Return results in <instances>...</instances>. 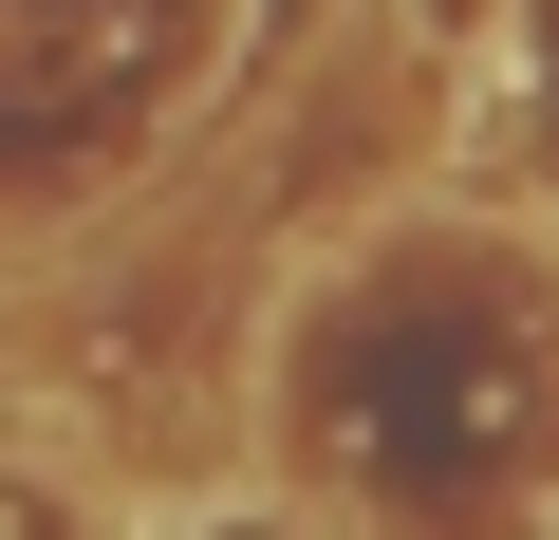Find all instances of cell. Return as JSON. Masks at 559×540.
<instances>
[{"label":"cell","mask_w":559,"mask_h":540,"mask_svg":"<svg viewBox=\"0 0 559 540\" xmlns=\"http://www.w3.org/2000/svg\"><path fill=\"white\" fill-rule=\"evenodd\" d=\"M280 466L355 540L559 521V261L503 224H392L280 336Z\"/></svg>","instance_id":"obj_1"},{"label":"cell","mask_w":559,"mask_h":540,"mask_svg":"<svg viewBox=\"0 0 559 540\" xmlns=\"http://www.w3.org/2000/svg\"><path fill=\"white\" fill-rule=\"evenodd\" d=\"M242 0H0V168H94L131 149Z\"/></svg>","instance_id":"obj_2"},{"label":"cell","mask_w":559,"mask_h":540,"mask_svg":"<svg viewBox=\"0 0 559 540\" xmlns=\"http://www.w3.org/2000/svg\"><path fill=\"white\" fill-rule=\"evenodd\" d=\"M0 540H112L75 484H38V466H0Z\"/></svg>","instance_id":"obj_3"},{"label":"cell","mask_w":559,"mask_h":540,"mask_svg":"<svg viewBox=\"0 0 559 540\" xmlns=\"http://www.w3.org/2000/svg\"><path fill=\"white\" fill-rule=\"evenodd\" d=\"M205 540H318V521H280V503H242V521H205Z\"/></svg>","instance_id":"obj_4"}]
</instances>
